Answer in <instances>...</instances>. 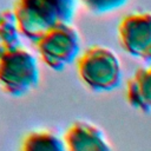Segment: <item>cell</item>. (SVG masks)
Listing matches in <instances>:
<instances>
[{
	"label": "cell",
	"mask_w": 151,
	"mask_h": 151,
	"mask_svg": "<svg viewBox=\"0 0 151 151\" xmlns=\"http://www.w3.org/2000/svg\"><path fill=\"white\" fill-rule=\"evenodd\" d=\"M76 8V0H15L12 11L20 34L34 42L52 27L70 24Z\"/></svg>",
	"instance_id": "1"
},
{
	"label": "cell",
	"mask_w": 151,
	"mask_h": 151,
	"mask_svg": "<svg viewBox=\"0 0 151 151\" xmlns=\"http://www.w3.org/2000/svg\"><path fill=\"white\" fill-rule=\"evenodd\" d=\"M76 70L84 86L93 92H110L122 84L120 60L111 48L103 45L86 48L76 60Z\"/></svg>",
	"instance_id": "2"
},
{
	"label": "cell",
	"mask_w": 151,
	"mask_h": 151,
	"mask_svg": "<svg viewBox=\"0 0 151 151\" xmlns=\"http://www.w3.org/2000/svg\"><path fill=\"white\" fill-rule=\"evenodd\" d=\"M35 57L22 46L0 55V88L11 97H21L39 84Z\"/></svg>",
	"instance_id": "3"
},
{
	"label": "cell",
	"mask_w": 151,
	"mask_h": 151,
	"mask_svg": "<svg viewBox=\"0 0 151 151\" xmlns=\"http://www.w3.org/2000/svg\"><path fill=\"white\" fill-rule=\"evenodd\" d=\"M40 59L53 71H63L80 55V37L70 24H59L33 42Z\"/></svg>",
	"instance_id": "4"
},
{
	"label": "cell",
	"mask_w": 151,
	"mask_h": 151,
	"mask_svg": "<svg viewBox=\"0 0 151 151\" xmlns=\"http://www.w3.org/2000/svg\"><path fill=\"white\" fill-rule=\"evenodd\" d=\"M120 47L131 57L151 64V12H132L117 26Z\"/></svg>",
	"instance_id": "5"
},
{
	"label": "cell",
	"mask_w": 151,
	"mask_h": 151,
	"mask_svg": "<svg viewBox=\"0 0 151 151\" xmlns=\"http://www.w3.org/2000/svg\"><path fill=\"white\" fill-rule=\"evenodd\" d=\"M63 139L66 151H112L104 131L86 120L73 122Z\"/></svg>",
	"instance_id": "6"
},
{
	"label": "cell",
	"mask_w": 151,
	"mask_h": 151,
	"mask_svg": "<svg viewBox=\"0 0 151 151\" xmlns=\"http://www.w3.org/2000/svg\"><path fill=\"white\" fill-rule=\"evenodd\" d=\"M125 98L131 107L151 114V64L134 71L126 84Z\"/></svg>",
	"instance_id": "7"
},
{
	"label": "cell",
	"mask_w": 151,
	"mask_h": 151,
	"mask_svg": "<svg viewBox=\"0 0 151 151\" xmlns=\"http://www.w3.org/2000/svg\"><path fill=\"white\" fill-rule=\"evenodd\" d=\"M19 151H66L64 139L47 130L28 132L21 140Z\"/></svg>",
	"instance_id": "8"
},
{
	"label": "cell",
	"mask_w": 151,
	"mask_h": 151,
	"mask_svg": "<svg viewBox=\"0 0 151 151\" xmlns=\"http://www.w3.org/2000/svg\"><path fill=\"white\" fill-rule=\"evenodd\" d=\"M20 37L13 11H0V55L20 47Z\"/></svg>",
	"instance_id": "9"
},
{
	"label": "cell",
	"mask_w": 151,
	"mask_h": 151,
	"mask_svg": "<svg viewBox=\"0 0 151 151\" xmlns=\"http://www.w3.org/2000/svg\"><path fill=\"white\" fill-rule=\"evenodd\" d=\"M92 13H109L124 6L129 0H80Z\"/></svg>",
	"instance_id": "10"
}]
</instances>
